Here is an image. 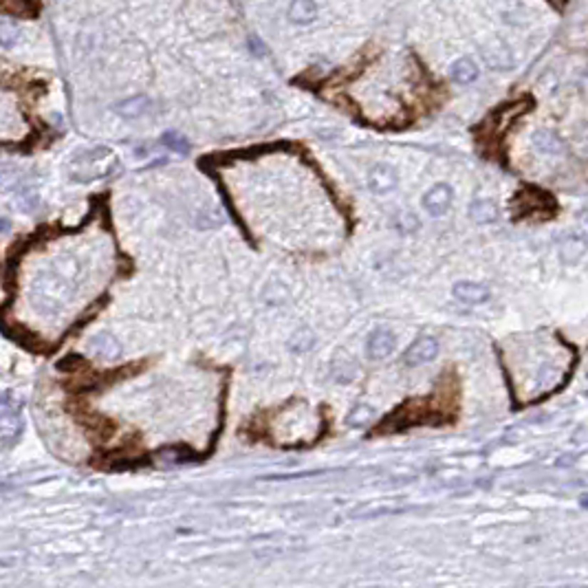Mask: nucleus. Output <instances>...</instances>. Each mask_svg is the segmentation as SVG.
<instances>
[{
  "mask_svg": "<svg viewBox=\"0 0 588 588\" xmlns=\"http://www.w3.org/2000/svg\"><path fill=\"white\" fill-rule=\"evenodd\" d=\"M115 157L111 155L108 150L104 148H99V150H93V152H86V155L82 159H78L73 166V172L71 176L75 178V181H95V178H106L111 176L115 170H117V163H111L106 166V161H113Z\"/></svg>",
  "mask_w": 588,
  "mask_h": 588,
  "instance_id": "f03ea898",
  "label": "nucleus"
},
{
  "mask_svg": "<svg viewBox=\"0 0 588 588\" xmlns=\"http://www.w3.org/2000/svg\"><path fill=\"white\" fill-rule=\"evenodd\" d=\"M514 220L520 218H553L557 214V203L549 192H542L538 188H524L514 196Z\"/></svg>",
  "mask_w": 588,
  "mask_h": 588,
  "instance_id": "f257e3e1",
  "label": "nucleus"
},
{
  "mask_svg": "<svg viewBox=\"0 0 588 588\" xmlns=\"http://www.w3.org/2000/svg\"><path fill=\"white\" fill-rule=\"evenodd\" d=\"M313 344H315V335L311 328H300L289 340V346L293 353H306L309 348H313Z\"/></svg>",
  "mask_w": 588,
  "mask_h": 588,
  "instance_id": "dca6fc26",
  "label": "nucleus"
},
{
  "mask_svg": "<svg viewBox=\"0 0 588 588\" xmlns=\"http://www.w3.org/2000/svg\"><path fill=\"white\" fill-rule=\"evenodd\" d=\"M485 58H487L490 66H494V69H507V66H511V54H509V49L500 40H494L492 49H485Z\"/></svg>",
  "mask_w": 588,
  "mask_h": 588,
  "instance_id": "4468645a",
  "label": "nucleus"
},
{
  "mask_svg": "<svg viewBox=\"0 0 588 588\" xmlns=\"http://www.w3.org/2000/svg\"><path fill=\"white\" fill-rule=\"evenodd\" d=\"M161 141H163V146H166V148H170V150L178 152V155H188V152H190V141H188L183 135L174 133V131L166 133V135L161 137Z\"/></svg>",
  "mask_w": 588,
  "mask_h": 588,
  "instance_id": "f3484780",
  "label": "nucleus"
},
{
  "mask_svg": "<svg viewBox=\"0 0 588 588\" xmlns=\"http://www.w3.org/2000/svg\"><path fill=\"white\" fill-rule=\"evenodd\" d=\"M395 346H397V340H395V335L390 333V330L379 328L368 338V348L366 350H368V355L372 357V360H386V357L392 355Z\"/></svg>",
  "mask_w": 588,
  "mask_h": 588,
  "instance_id": "423d86ee",
  "label": "nucleus"
},
{
  "mask_svg": "<svg viewBox=\"0 0 588 588\" xmlns=\"http://www.w3.org/2000/svg\"><path fill=\"white\" fill-rule=\"evenodd\" d=\"M454 298L461 300L465 304H480L490 298V289L478 283H470V280H463V283H456L452 289Z\"/></svg>",
  "mask_w": 588,
  "mask_h": 588,
  "instance_id": "1a4fd4ad",
  "label": "nucleus"
},
{
  "mask_svg": "<svg viewBox=\"0 0 588 588\" xmlns=\"http://www.w3.org/2000/svg\"><path fill=\"white\" fill-rule=\"evenodd\" d=\"M452 206V190L445 183L434 186L425 196H423V208L432 214V216H443Z\"/></svg>",
  "mask_w": 588,
  "mask_h": 588,
  "instance_id": "39448f33",
  "label": "nucleus"
},
{
  "mask_svg": "<svg viewBox=\"0 0 588 588\" xmlns=\"http://www.w3.org/2000/svg\"><path fill=\"white\" fill-rule=\"evenodd\" d=\"M582 505H584V507L588 509V496H584V498H582Z\"/></svg>",
  "mask_w": 588,
  "mask_h": 588,
  "instance_id": "aec40b11",
  "label": "nucleus"
},
{
  "mask_svg": "<svg viewBox=\"0 0 588 588\" xmlns=\"http://www.w3.org/2000/svg\"><path fill=\"white\" fill-rule=\"evenodd\" d=\"M535 143H538V148L540 150H544V152H555V150H559V141H557V137L555 135H551V133H538L535 135Z\"/></svg>",
  "mask_w": 588,
  "mask_h": 588,
  "instance_id": "a211bd4d",
  "label": "nucleus"
},
{
  "mask_svg": "<svg viewBox=\"0 0 588 588\" xmlns=\"http://www.w3.org/2000/svg\"><path fill=\"white\" fill-rule=\"evenodd\" d=\"M437 353H439V342L434 340V338H430V335H423V338H419L410 348L405 350L403 362L407 366H421V364L432 362L434 357H437Z\"/></svg>",
  "mask_w": 588,
  "mask_h": 588,
  "instance_id": "20e7f679",
  "label": "nucleus"
},
{
  "mask_svg": "<svg viewBox=\"0 0 588 588\" xmlns=\"http://www.w3.org/2000/svg\"><path fill=\"white\" fill-rule=\"evenodd\" d=\"M397 186V172L390 166H375L368 172V188L377 194H386Z\"/></svg>",
  "mask_w": 588,
  "mask_h": 588,
  "instance_id": "6e6552de",
  "label": "nucleus"
},
{
  "mask_svg": "<svg viewBox=\"0 0 588 588\" xmlns=\"http://www.w3.org/2000/svg\"><path fill=\"white\" fill-rule=\"evenodd\" d=\"M20 427H22V421H20L18 403L14 405L11 397L5 395V399H3V417H0V439H3L5 447H11L14 441L20 437Z\"/></svg>",
  "mask_w": 588,
  "mask_h": 588,
  "instance_id": "7ed1b4c3",
  "label": "nucleus"
},
{
  "mask_svg": "<svg viewBox=\"0 0 588 588\" xmlns=\"http://www.w3.org/2000/svg\"><path fill=\"white\" fill-rule=\"evenodd\" d=\"M470 216L476 220V223H494L498 218V208L490 198H478L472 203L470 208Z\"/></svg>",
  "mask_w": 588,
  "mask_h": 588,
  "instance_id": "f8f14e48",
  "label": "nucleus"
},
{
  "mask_svg": "<svg viewBox=\"0 0 588 588\" xmlns=\"http://www.w3.org/2000/svg\"><path fill=\"white\" fill-rule=\"evenodd\" d=\"M88 353L99 357V360H117L121 355V346L111 333H97L88 340Z\"/></svg>",
  "mask_w": 588,
  "mask_h": 588,
  "instance_id": "0eeeda50",
  "label": "nucleus"
},
{
  "mask_svg": "<svg viewBox=\"0 0 588 588\" xmlns=\"http://www.w3.org/2000/svg\"><path fill=\"white\" fill-rule=\"evenodd\" d=\"M0 36H3L0 40H3V44H5V46H11V44H14V29L9 27L7 22L0 24Z\"/></svg>",
  "mask_w": 588,
  "mask_h": 588,
  "instance_id": "6ab92c4d",
  "label": "nucleus"
},
{
  "mask_svg": "<svg viewBox=\"0 0 588 588\" xmlns=\"http://www.w3.org/2000/svg\"><path fill=\"white\" fill-rule=\"evenodd\" d=\"M150 111V99L146 95H137V97H131V99H126L121 101V104H117V113L121 117H139L143 113Z\"/></svg>",
  "mask_w": 588,
  "mask_h": 588,
  "instance_id": "ddd939ff",
  "label": "nucleus"
},
{
  "mask_svg": "<svg viewBox=\"0 0 588 588\" xmlns=\"http://www.w3.org/2000/svg\"><path fill=\"white\" fill-rule=\"evenodd\" d=\"M289 18L295 24H309L318 18V5L315 0H293L289 7Z\"/></svg>",
  "mask_w": 588,
  "mask_h": 588,
  "instance_id": "9d476101",
  "label": "nucleus"
},
{
  "mask_svg": "<svg viewBox=\"0 0 588 588\" xmlns=\"http://www.w3.org/2000/svg\"><path fill=\"white\" fill-rule=\"evenodd\" d=\"M452 73V80L458 82V84H470L478 78V66L470 60V58H461L456 60L450 69Z\"/></svg>",
  "mask_w": 588,
  "mask_h": 588,
  "instance_id": "9b49d317",
  "label": "nucleus"
},
{
  "mask_svg": "<svg viewBox=\"0 0 588 588\" xmlns=\"http://www.w3.org/2000/svg\"><path fill=\"white\" fill-rule=\"evenodd\" d=\"M372 417H375L372 407L366 405V403H360V405H355L353 410H350V415L346 417V423L350 427H366V425H370Z\"/></svg>",
  "mask_w": 588,
  "mask_h": 588,
  "instance_id": "2eb2a0df",
  "label": "nucleus"
}]
</instances>
